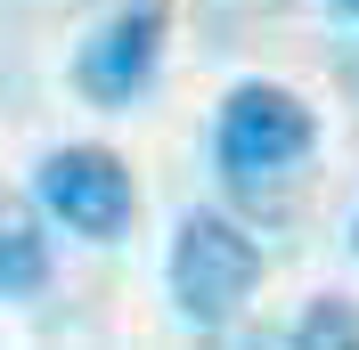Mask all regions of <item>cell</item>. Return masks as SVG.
Listing matches in <instances>:
<instances>
[{"mask_svg": "<svg viewBox=\"0 0 359 350\" xmlns=\"http://www.w3.org/2000/svg\"><path fill=\"white\" fill-rule=\"evenodd\" d=\"M33 196H41V212L57 220V228H74V237H90V244H123L131 220H139L131 163L114 147H57V155H41Z\"/></svg>", "mask_w": 359, "mask_h": 350, "instance_id": "obj_3", "label": "cell"}, {"mask_svg": "<svg viewBox=\"0 0 359 350\" xmlns=\"http://www.w3.org/2000/svg\"><path fill=\"white\" fill-rule=\"evenodd\" d=\"M311 155H318V106L286 82H237L221 98V114H212V163L237 188L286 179Z\"/></svg>", "mask_w": 359, "mask_h": 350, "instance_id": "obj_2", "label": "cell"}, {"mask_svg": "<svg viewBox=\"0 0 359 350\" xmlns=\"http://www.w3.org/2000/svg\"><path fill=\"white\" fill-rule=\"evenodd\" d=\"M163 24H172V0H131L114 8L82 49H74V90L90 106H131L139 90L156 82L163 66Z\"/></svg>", "mask_w": 359, "mask_h": 350, "instance_id": "obj_4", "label": "cell"}, {"mask_svg": "<svg viewBox=\"0 0 359 350\" xmlns=\"http://www.w3.org/2000/svg\"><path fill=\"white\" fill-rule=\"evenodd\" d=\"M245 350H269V342H245Z\"/></svg>", "mask_w": 359, "mask_h": 350, "instance_id": "obj_9", "label": "cell"}, {"mask_svg": "<svg viewBox=\"0 0 359 350\" xmlns=\"http://www.w3.org/2000/svg\"><path fill=\"white\" fill-rule=\"evenodd\" d=\"M351 261H359V212H351Z\"/></svg>", "mask_w": 359, "mask_h": 350, "instance_id": "obj_8", "label": "cell"}, {"mask_svg": "<svg viewBox=\"0 0 359 350\" xmlns=\"http://www.w3.org/2000/svg\"><path fill=\"white\" fill-rule=\"evenodd\" d=\"M269 277V253L262 237H253L237 212H212V204H196V212L172 228V261H163V285H172V309L188 318V326H229V318H245V302L262 293Z\"/></svg>", "mask_w": 359, "mask_h": 350, "instance_id": "obj_1", "label": "cell"}, {"mask_svg": "<svg viewBox=\"0 0 359 350\" xmlns=\"http://www.w3.org/2000/svg\"><path fill=\"white\" fill-rule=\"evenodd\" d=\"M286 350H359V302H343V293H311L302 318L286 326Z\"/></svg>", "mask_w": 359, "mask_h": 350, "instance_id": "obj_6", "label": "cell"}, {"mask_svg": "<svg viewBox=\"0 0 359 350\" xmlns=\"http://www.w3.org/2000/svg\"><path fill=\"white\" fill-rule=\"evenodd\" d=\"M49 237H41V212L17 196H0V302H41L49 293Z\"/></svg>", "mask_w": 359, "mask_h": 350, "instance_id": "obj_5", "label": "cell"}, {"mask_svg": "<svg viewBox=\"0 0 359 350\" xmlns=\"http://www.w3.org/2000/svg\"><path fill=\"white\" fill-rule=\"evenodd\" d=\"M327 8H335V17H343V24H359V0H327Z\"/></svg>", "mask_w": 359, "mask_h": 350, "instance_id": "obj_7", "label": "cell"}]
</instances>
